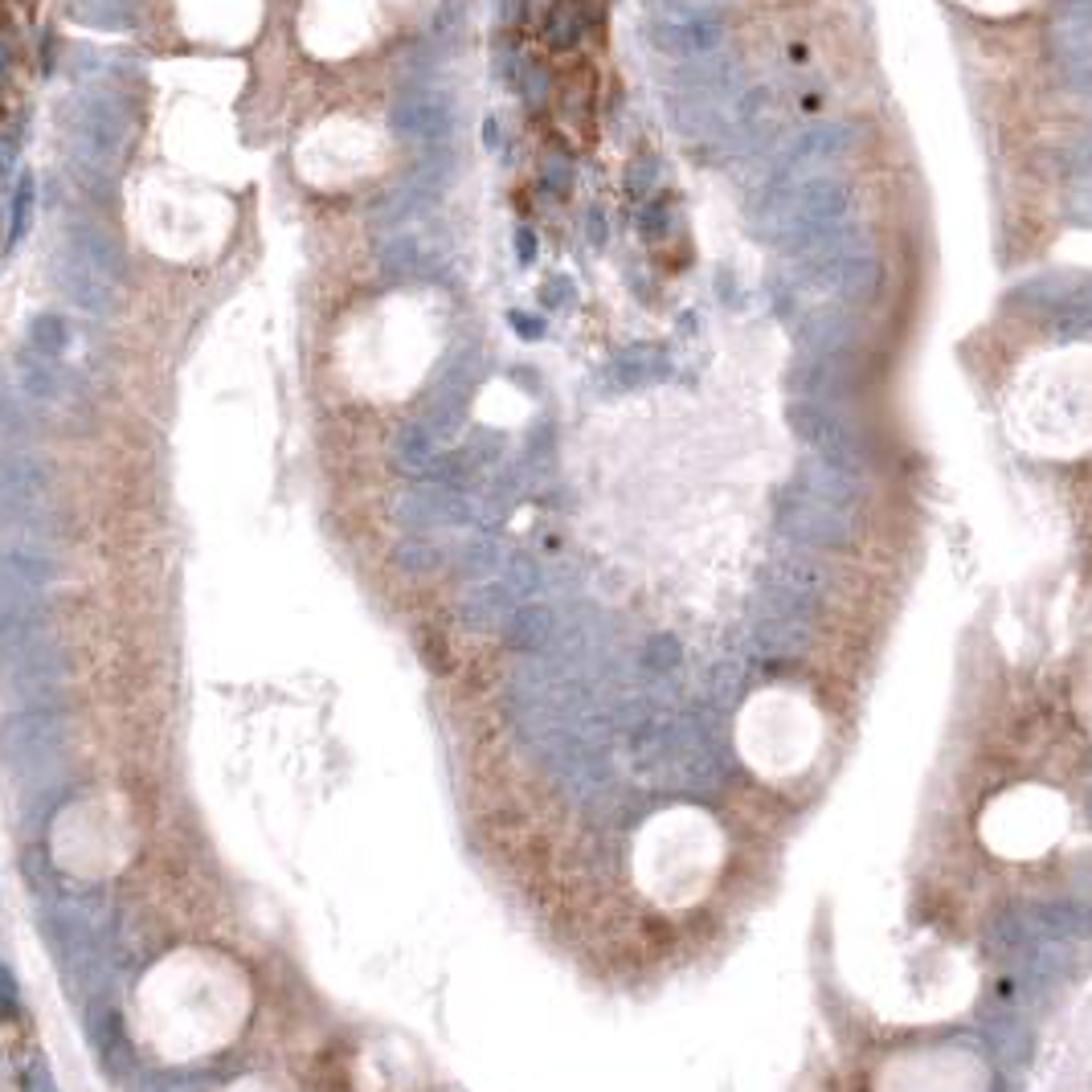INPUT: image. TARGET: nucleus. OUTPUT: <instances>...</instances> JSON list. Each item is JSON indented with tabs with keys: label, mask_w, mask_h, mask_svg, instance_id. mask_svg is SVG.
Listing matches in <instances>:
<instances>
[{
	"label": "nucleus",
	"mask_w": 1092,
	"mask_h": 1092,
	"mask_svg": "<svg viewBox=\"0 0 1092 1092\" xmlns=\"http://www.w3.org/2000/svg\"><path fill=\"white\" fill-rule=\"evenodd\" d=\"M66 324L58 320V316H37L33 320V327H29V344H33V352L37 356H46V360H53V356H62L66 352Z\"/></svg>",
	"instance_id": "2"
},
{
	"label": "nucleus",
	"mask_w": 1092,
	"mask_h": 1092,
	"mask_svg": "<svg viewBox=\"0 0 1092 1092\" xmlns=\"http://www.w3.org/2000/svg\"><path fill=\"white\" fill-rule=\"evenodd\" d=\"M389 123L401 136H434L442 127V111L434 107V98H397Z\"/></svg>",
	"instance_id": "1"
},
{
	"label": "nucleus",
	"mask_w": 1092,
	"mask_h": 1092,
	"mask_svg": "<svg viewBox=\"0 0 1092 1092\" xmlns=\"http://www.w3.org/2000/svg\"><path fill=\"white\" fill-rule=\"evenodd\" d=\"M582 9L573 4V0H560L557 9H553V17H549V42L553 46H573L578 42V33H582Z\"/></svg>",
	"instance_id": "3"
},
{
	"label": "nucleus",
	"mask_w": 1092,
	"mask_h": 1092,
	"mask_svg": "<svg viewBox=\"0 0 1092 1092\" xmlns=\"http://www.w3.org/2000/svg\"><path fill=\"white\" fill-rule=\"evenodd\" d=\"M29 201H33V181L25 176L21 185H17V201H13V237H21L25 217H29Z\"/></svg>",
	"instance_id": "4"
}]
</instances>
